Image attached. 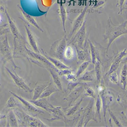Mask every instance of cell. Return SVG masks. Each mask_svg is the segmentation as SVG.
Masks as SVG:
<instances>
[{"mask_svg": "<svg viewBox=\"0 0 127 127\" xmlns=\"http://www.w3.org/2000/svg\"><path fill=\"white\" fill-rule=\"evenodd\" d=\"M127 25V21H125L119 25H115L113 23L111 18L109 17L103 35V41L104 42H108L106 51L107 56L108 50L113 42L121 36L127 34V29L126 28Z\"/></svg>", "mask_w": 127, "mask_h": 127, "instance_id": "obj_1", "label": "cell"}, {"mask_svg": "<svg viewBox=\"0 0 127 127\" xmlns=\"http://www.w3.org/2000/svg\"><path fill=\"white\" fill-rule=\"evenodd\" d=\"M18 118L19 125L23 127H45L49 126L37 117L30 115L19 108L13 109Z\"/></svg>", "mask_w": 127, "mask_h": 127, "instance_id": "obj_2", "label": "cell"}, {"mask_svg": "<svg viewBox=\"0 0 127 127\" xmlns=\"http://www.w3.org/2000/svg\"><path fill=\"white\" fill-rule=\"evenodd\" d=\"M67 46V38L64 36L55 41L51 46L49 55L62 61L64 59V53Z\"/></svg>", "mask_w": 127, "mask_h": 127, "instance_id": "obj_3", "label": "cell"}, {"mask_svg": "<svg viewBox=\"0 0 127 127\" xmlns=\"http://www.w3.org/2000/svg\"><path fill=\"white\" fill-rule=\"evenodd\" d=\"M86 21L87 19H86L79 30L71 38L70 43V44L80 49H84L85 43L88 38L86 31Z\"/></svg>", "mask_w": 127, "mask_h": 127, "instance_id": "obj_4", "label": "cell"}, {"mask_svg": "<svg viewBox=\"0 0 127 127\" xmlns=\"http://www.w3.org/2000/svg\"><path fill=\"white\" fill-rule=\"evenodd\" d=\"M9 92L11 94L18 99L22 103L23 106L22 109L30 115L37 117V116L39 114H43L45 113L42 110L39 109L38 107L33 104L29 100L24 99L11 91H10Z\"/></svg>", "mask_w": 127, "mask_h": 127, "instance_id": "obj_5", "label": "cell"}, {"mask_svg": "<svg viewBox=\"0 0 127 127\" xmlns=\"http://www.w3.org/2000/svg\"><path fill=\"white\" fill-rule=\"evenodd\" d=\"M94 99L91 98L87 106L85 108H82V113L83 118V127H86L90 121L97 122L95 118L94 108Z\"/></svg>", "mask_w": 127, "mask_h": 127, "instance_id": "obj_6", "label": "cell"}, {"mask_svg": "<svg viewBox=\"0 0 127 127\" xmlns=\"http://www.w3.org/2000/svg\"><path fill=\"white\" fill-rule=\"evenodd\" d=\"M48 112L51 116V118H45V120L49 122L56 121H63L64 122L65 127L68 125L70 119L66 116L65 114L63 108L60 106H54L50 108Z\"/></svg>", "mask_w": 127, "mask_h": 127, "instance_id": "obj_7", "label": "cell"}, {"mask_svg": "<svg viewBox=\"0 0 127 127\" xmlns=\"http://www.w3.org/2000/svg\"><path fill=\"white\" fill-rule=\"evenodd\" d=\"M87 6L85 7L74 21L70 32L68 35V39H71L83 25L85 20V18L87 13Z\"/></svg>", "mask_w": 127, "mask_h": 127, "instance_id": "obj_8", "label": "cell"}, {"mask_svg": "<svg viewBox=\"0 0 127 127\" xmlns=\"http://www.w3.org/2000/svg\"><path fill=\"white\" fill-rule=\"evenodd\" d=\"M84 84L78 86L65 96L64 100L68 102V106L74 104L83 94L84 89L83 85Z\"/></svg>", "mask_w": 127, "mask_h": 127, "instance_id": "obj_9", "label": "cell"}, {"mask_svg": "<svg viewBox=\"0 0 127 127\" xmlns=\"http://www.w3.org/2000/svg\"><path fill=\"white\" fill-rule=\"evenodd\" d=\"M6 70L11 77L16 85L19 88L22 89L25 92H31L33 90L27 84L25 81L22 77L19 76L15 72H11L8 68L6 67Z\"/></svg>", "mask_w": 127, "mask_h": 127, "instance_id": "obj_10", "label": "cell"}, {"mask_svg": "<svg viewBox=\"0 0 127 127\" xmlns=\"http://www.w3.org/2000/svg\"><path fill=\"white\" fill-rule=\"evenodd\" d=\"M127 55V50L125 49L119 53L115 57L112 61L110 68L108 72V75H109L110 73L117 70L120 64L121 63L123 59Z\"/></svg>", "mask_w": 127, "mask_h": 127, "instance_id": "obj_11", "label": "cell"}, {"mask_svg": "<svg viewBox=\"0 0 127 127\" xmlns=\"http://www.w3.org/2000/svg\"><path fill=\"white\" fill-rule=\"evenodd\" d=\"M29 100L36 106L42 108L47 112L50 108L54 106L50 102L49 97L40 98L35 100Z\"/></svg>", "mask_w": 127, "mask_h": 127, "instance_id": "obj_12", "label": "cell"}, {"mask_svg": "<svg viewBox=\"0 0 127 127\" xmlns=\"http://www.w3.org/2000/svg\"><path fill=\"white\" fill-rule=\"evenodd\" d=\"M41 52L43 55L56 68H57L58 69L63 70L71 69L70 67L64 64L60 60L57 59L54 57H51L50 55H48L46 52L44 51L42 49H41Z\"/></svg>", "mask_w": 127, "mask_h": 127, "instance_id": "obj_13", "label": "cell"}, {"mask_svg": "<svg viewBox=\"0 0 127 127\" xmlns=\"http://www.w3.org/2000/svg\"><path fill=\"white\" fill-rule=\"evenodd\" d=\"M49 81L45 82H38L35 84L34 88L32 100H35L40 98L46 87L49 83Z\"/></svg>", "mask_w": 127, "mask_h": 127, "instance_id": "obj_14", "label": "cell"}, {"mask_svg": "<svg viewBox=\"0 0 127 127\" xmlns=\"http://www.w3.org/2000/svg\"><path fill=\"white\" fill-rule=\"evenodd\" d=\"M84 98L82 96L80 99L79 101H78L76 103H75L68 107L63 108L65 114L67 118L73 117L77 113L79 110L80 106L83 101Z\"/></svg>", "mask_w": 127, "mask_h": 127, "instance_id": "obj_15", "label": "cell"}, {"mask_svg": "<svg viewBox=\"0 0 127 127\" xmlns=\"http://www.w3.org/2000/svg\"><path fill=\"white\" fill-rule=\"evenodd\" d=\"M59 91L60 90L51 77L48 85L46 87L40 98L48 97L52 94Z\"/></svg>", "mask_w": 127, "mask_h": 127, "instance_id": "obj_16", "label": "cell"}, {"mask_svg": "<svg viewBox=\"0 0 127 127\" xmlns=\"http://www.w3.org/2000/svg\"><path fill=\"white\" fill-rule=\"evenodd\" d=\"M45 68L49 72L51 78L59 90L62 91H63V86L62 81L60 78L61 76H59L57 72L53 68L49 67H46Z\"/></svg>", "mask_w": 127, "mask_h": 127, "instance_id": "obj_17", "label": "cell"}, {"mask_svg": "<svg viewBox=\"0 0 127 127\" xmlns=\"http://www.w3.org/2000/svg\"><path fill=\"white\" fill-rule=\"evenodd\" d=\"M7 127H19L17 116L13 109H10L6 117Z\"/></svg>", "mask_w": 127, "mask_h": 127, "instance_id": "obj_18", "label": "cell"}, {"mask_svg": "<svg viewBox=\"0 0 127 127\" xmlns=\"http://www.w3.org/2000/svg\"><path fill=\"white\" fill-rule=\"evenodd\" d=\"M78 80L85 82H93L96 80L94 70L85 72L81 76L78 78Z\"/></svg>", "mask_w": 127, "mask_h": 127, "instance_id": "obj_19", "label": "cell"}, {"mask_svg": "<svg viewBox=\"0 0 127 127\" xmlns=\"http://www.w3.org/2000/svg\"><path fill=\"white\" fill-rule=\"evenodd\" d=\"M5 107L6 108H19L22 109L23 106L21 102L14 96L9 97L6 102Z\"/></svg>", "mask_w": 127, "mask_h": 127, "instance_id": "obj_20", "label": "cell"}, {"mask_svg": "<svg viewBox=\"0 0 127 127\" xmlns=\"http://www.w3.org/2000/svg\"><path fill=\"white\" fill-rule=\"evenodd\" d=\"M29 43L31 46L32 47L33 51L35 52L40 53V50L38 45L37 39L34 36L32 32L28 29H27Z\"/></svg>", "mask_w": 127, "mask_h": 127, "instance_id": "obj_21", "label": "cell"}, {"mask_svg": "<svg viewBox=\"0 0 127 127\" xmlns=\"http://www.w3.org/2000/svg\"><path fill=\"white\" fill-rule=\"evenodd\" d=\"M88 43L90 47V53L91 58V62L93 66H94L95 62L97 59H100L98 51L96 47L91 42L90 40L88 39Z\"/></svg>", "mask_w": 127, "mask_h": 127, "instance_id": "obj_22", "label": "cell"}, {"mask_svg": "<svg viewBox=\"0 0 127 127\" xmlns=\"http://www.w3.org/2000/svg\"><path fill=\"white\" fill-rule=\"evenodd\" d=\"M94 67V72L96 76V81L97 85L100 83L101 80V63L100 59H97L95 62Z\"/></svg>", "mask_w": 127, "mask_h": 127, "instance_id": "obj_23", "label": "cell"}, {"mask_svg": "<svg viewBox=\"0 0 127 127\" xmlns=\"http://www.w3.org/2000/svg\"><path fill=\"white\" fill-rule=\"evenodd\" d=\"M120 82L122 84L124 89H125L127 85V63H124L121 71Z\"/></svg>", "mask_w": 127, "mask_h": 127, "instance_id": "obj_24", "label": "cell"}, {"mask_svg": "<svg viewBox=\"0 0 127 127\" xmlns=\"http://www.w3.org/2000/svg\"><path fill=\"white\" fill-rule=\"evenodd\" d=\"M59 9H60V14L61 18L62 25L64 31L66 33L65 28V24L67 18V13L66 10L63 4L62 3H60L59 4Z\"/></svg>", "mask_w": 127, "mask_h": 127, "instance_id": "obj_25", "label": "cell"}, {"mask_svg": "<svg viewBox=\"0 0 127 127\" xmlns=\"http://www.w3.org/2000/svg\"><path fill=\"white\" fill-rule=\"evenodd\" d=\"M91 62L90 61H85L83 62L81 65L79 66L76 74V76L78 79L85 72L91 63Z\"/></svg>", "mask_w": 127, "mask_h": 127, "instance_id": "obj_26", "label": "cell"}, {"mask_svg": "<svg viewBox=\"0 0 127 127\" xmlns=\"http://www.w3.org/2000/svg\"><path fill=\"white\" fill-rule=\"evenodd\" d=\"M101 106H102V100L100 95H98L96 97V101L94 104V108L95 112V115H97L99 119L100 122H101Z\"/></svg>", "mask_w": 127, "mask_h": 127, "instance_id": "obj_27", "label": "cell"}, {"mask_svg": "<svg viewBox=\"0 0 127 127\" xmlns=\"http://www.w3.org/2000/svg\"><path fill=\"white\" fill-rule=\"evenodd\" d=\"M82 96L84 97H87L94 99H96L97 97L94 90L89 86H85L84 87Z\"/></svg>", "mask_w": 127, "mask_h": 127, "instance_id": "obj_28", "label": "cell"}, {"mask_svg": "<svg viewBox=\"0 0 127 127\" xmlns=\"http://www.w3.org/2000/svg\"><path fill=\"white\" fill-rule=\"evenodd\" d=\"M21 10L24 15L25 16V18H27V19L29 21V22H30L32 25L35 26L36 28L37 29L40 31L43 32V30L41 28L40 26L38 24L37 22L36 21V20L33 17H32V16H31L29 14L27 13L26 12H25L22 9H21Z\"/></svg>", "mask_w": 127, "mask_h": 127, "instance_id": "obj_29", "label": "cell"}, {"mask_svg": "<svg viewBox=\"0 0 127 127\" xmlns=\"http://www.w3.org/2000/svg\"><path fill=\"white\" fill-rule=\"evenodd\" d=\"M73 56V50L70 46H67L64 53V58L70 59L72 58Z\"/></svg>", "mask_w": 127, "mask_h": 127, "instance_id": "obj_30", "label": "cell"}, {"mask_svg": "<svg viewBox=\"0 0 127 127\" xmlns=\"http://www.w3.org/2000/svg\"><path fill=\"white\" fill-rule=\"evenodd\" d=\"M83 83H81L79 82H70L68 83V85L67 86V89L66 90V92L65 93L67 94V95L71 91H72L73 89H74L76 87H77L78 86L80 85H82ZM67 95H66V96Z\"/></svg>", "mask_w": 127, "mask_h": 127, "instance_id": "obj_31", "label": "cell"}, {"mask_svg": "<svg viewBox=\"0 0 127 127\" xmlns=\"http://www.w3.org/2000/svg\"><path fill=\"white\" fill-rule=\"evenodd\" d=\"M127 0H117L116 7L119 8V11L118 14L122 15L123 10L124 9Z\"/></svg>", "mask_w": 127, "mask_h": 127, "instance_id": "obj_32", "label": "cell"}, {"mask_svg": "<svg viewBox=\"0 0 127 127\" xmlns=\"http://www.w3.org/2000/svg\"><path fill=\"white\" fill-rule=\"evenodd\" d=\"M73 71L71 69H65L60 70H58L57 73L60 76H67L73 73Z\"/></svg>", "mask_w": 127, "mask_h": 127, "instance_id": "obj_33", "label": "cell"}, {"mask_svg": "<svg viewBox=\"0 0 127 127\" xmlns=\"http://www.w3.org/2000/svg\"><path fill=\"white\" fill-rule=\"evenodd\" d=\"M110 80L112 83L117 84L118 82V75L116 71L110 74Z\"/></svg>", "mask_w": 127, "mask_h": 127, "instance_id": "obj_34", "label": "cell"}, {"mask_svg": "<svg viewBox=\"0 0 127 127\" xmlns=\"http://www.w3.org/2000/svg\"><path fill=\"white\" fill-rule=\"evenodd\" d=\"M66 79L68 81L70 82H77L78 79L76 76V75H74L73 73H71L70 75L66 76Z\"/></svg>", "mask_w": 127, "mask_h": 127, "instance_id": "obj_35", "label": "cell"}, {"mask_svg": "<svg viewBox=\"0 0 127 127\" xmlns=\"http://www.w3.org/2000/svg\"><path fill=\"white\" fill-rule=\"evenodd\" d=\"M109 113L110 115L111 116L112 118L113 119V121H114V122L115 123L116 125H117V127H122V126L121 125V124L119 122V121L118 120V119L116 118V117L115 116L113 115V113L110 111V110H109Z\"/></svg>", "mask_w": 127, "mask_h": 127, "instance_id": "obj_36", "label": "cell"}, {"mask_svg": "<svg viewBox=\"0 0 127 127\" xmlns=\"http://www.w3.org/2000/svg\"><path fill=\"white\" fill-rule=\"evenodd\" d=\"M6 115L0 113V121L2 120V119H4L5 118H6Z\"/></svg>", "mask_w": 127, "mask_h": 127, "instance_id": "obj_37", "label": "cell"}, {"mask_svg": "<svg viewBox=\"0 0 127 127\" xmlns=\"http://www.w3.org/2000/svg\"><path fill=\"white\" fill-rule=\"evenodd\" d=\"M122 62H123L124 63H127V56L126 57V58L122 60Z\"/></svg>", "mask_w": 127, "mask_h": 127, "instance_id": "obj_38", "label": "cell"}, {"mask_svg": "<svg viewBox=\"0 0 127 127\" xmlns=\"http://www.w3.org/2000/svg\"><path fill=\"white\" fill-rule=\"evenodd\" d=\"M57 0H52V3H54Z\"/></svg>", "mask_w": 127, "mask_h": 127, "instance_id": "obj_39", "label": "cell"}, {"mask_svg": "<svg viewBox=\"0 0 127 127\" xmlns=\"http://www.w3.org/2000/svg\"><path fill=\"white\" fill-rule=\"evenodd\" d=\"M0 85H1L0 83Z\"/></svg>", "mask_w": 127, "mask_h": 127, "instance_id": "obj_40", "label": "cell"}, {"mask_svg": "<svg viewBox=\"0 0 127 127\" xmlns=\"http://www.w3.org/2000/svg\"></svg>", "mask_w": 127, "mask_h": 127, "instance_id": "obj_41", "label": "cell"}]
</instances>
